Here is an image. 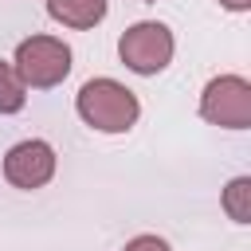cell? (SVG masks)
Instances as JSON below:
<instances>
[{
	"instance_id": "cell-1",
	"label": "cell",
	"mask_w": 251,
	"mask_h": 251,
	"mask_svg": "<svg viewBox=\"0 0 251 251\" xmlns=\"http://www.w3.org/2000/svg\"><path fill=\"white\" fill-rule=\"evenodd\" d=\"M75 110L98 133H126L141 118L137 94L129 86H122L118 78H90V82H82V90L75 98Z\"/></svg>"
},
{
	"instance_id": "cell-2",
	"label": "cell",
	"mask_w": 251,
	"mask_h": 251,
	"mask_svg": "<svg viewBox=\"0 0 251 251\" xmlns=\"http://www.w3.org/2000/svg\"><path fill=\"white\" fill-rule=\"evenodd\" d=\"M16 75L31 90H51L71 75V47L55 35H27L12 59Z\"/></svg>"
},
{
	"instance_id": "cell-3",
	"label": "cell",
	"mask_w": 251,
	"mask_h": 251,
	"mask_svg": "<svg viewBox=\"0 0 251 251\" xmlns=\"http://www.w3.org/2000/svg\"><path fill=\"white\" fill-rule=\"evenodd\" d=\"M173 51H176L173 31L161 20H141V24L126 27L118 39V59L133 75H161L173 63Z\"/></svg>"
},
{
	"instance_id": "cell-4",
	"label": "cell",
	"mask_w": 251,
	"mask_h": 251,
	"mask_svg": "<svg viewBox=\"0 0 251 251\" xmlns=\"http://www.w3.org/2000/svg\"><path fill=\"white\" fill-rule=\"evenodd\" d=\"M200 118L220 129L251 126V82L243 75H216L200 94Z\"/></svg>"
},
{
	"instance_id": "cell-5",
	"label": "cell",
	"mask_w": 251,
	"mask_h": 251,
	"mask_svg": "<svg viewBox=\"0 0 251 251\" xmlns=\"http://www.w3.org/2000/svg\"><path fill=\"white\" fill-rule=\"evenodd\" d=\"M55 176V149L39 137H27V141H16L8 153H4V180L12 188H43L47 180Z\"/></svg>"
},
{
	"instance_id": "cell-6",
	"label": "cell",
	"mask_w": 251,
	"mask_h": 251,
	"mask_svg": "<svg viewBox=\"0 0 251 251\" xmlns=\"http://www.w3.org/2000/svg\"><path fill=\"white\" fill-rule=\"evenodd\" d=\"M106 0H47V16L63 27H75V31H86V27H98L106 20Z\"/></svg>"
},
{
	"instance_id": "cell-7",
	"label": "cell",
	"mask_w": 251,
	"mask_h": 251,
	"mask_svg": "<svg viewBox=\"0 0 251 251\" xmlns=\"http://www.w3.org/2000/svg\"><path fill=\"white\" fill-rule=\"evenodd\" d=\"M220 204H224V212H227L235 224H251V176H235V180L224 188Z\"/></svg>"
},
{
	"instance_id": "cell-8",
	"label": "cell",
	"mask_w": 251,
	"mask_h": 251,
	"mask_svg": "<svg viewBox=\"0 0 251 251\" xmlns=\"http://www.w3.org/2000/svg\"><path fill=\"white\" fill-rule=\"evenodd\" d=\"M27 102V86L20 82L16 67L0 59V114H20Z\"/></svg>"
},
{
	"instance_id": "cell-9",
	"label": "cell",
	"mask_w": 251,
	"mask_h": 251,
	"mask_svg": "<svg viewBox=\"0 0 251 251\" xmlns=\"http://www.w3.org/2000/svg\"><path fill=\"white\" fill-rule=\"evenodd\" d=\"M122 251H173V247H169L161 235H133Z\"/></svg>"
},
{
	"instance_id": "cell-10",
	"label": "cell",
	"mask_w": 251,
	"mask_h": 251,
	"mask_svg": "<svg viewBox=\"0 0 251 251\" xmlns=\"http://www.w3.org/2000/svg\"><path fill=\"white\" fill-rule=\"evenodd\" d=\"M220 4H224L227 12H247V8H251V0H220Z\"/></svg>"
}]
</instances>
